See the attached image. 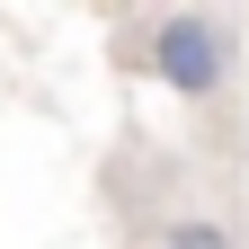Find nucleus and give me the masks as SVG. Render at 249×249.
<instances>
[{
  "instance_id": "1",
  "label": "nucleus",
  "mask_w": 249,
  "mask_h": 249,
  "mask_svg": "<svg viewBox=\"0 0 249 249\" xmlns=\"http://www.w3.org/2000/svg\"><path fill=\"white\" fill-rule=\"evenodd\" d=\"M151 62H160V80L178 98H213V89L231 80V45L213 18H169L160 36H151Z\"/></svg>"
},
{
  "instance_id": "2",
  "label": "nucleus",
  "mask_w": 249,
  "mask_h": 249,
  "mask_svg": "<svg viewBox=\"0 0 249 249\" xmlns=\"http://www.w3.org/2000/svg\"><path fill=\"white\" fill-rule=\"evenodd\" d=\"M160 249H231V231H223V223H178Z\"/></svg>"
}]
</instances>
